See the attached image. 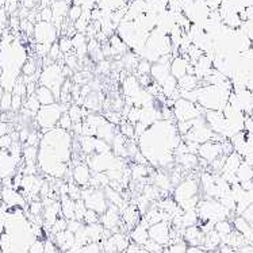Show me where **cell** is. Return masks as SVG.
<instances>
[{
  "label": "cell",
  "instance_id": "1",
  "mask_svg": "<svg viewBox=\"0 0 253 253\" xmlns=\"http://www.w3.org/2000/svg\"><path fill=\"white\" fill-rule=\"evenodd\" d=\"M68 107H69V104H62L58 102L50 104V106H41V109L36 115V122L43 134L49 130L57 127L58 119L62 114L67 113Z\"/></svg>",
  "mask_w": 253,
  "mask_h": 253
},
{
  "label": "cell",
  "instance_id": "2",
  "mask_svg": "<svg viewBox=\"0 0 253 253\" xmlns=\"http://www.w3.org/2000/svg\"><path fill=\"white\" fill-rule=\"evenodd\" d=\"M62 67L60 62H53L47 67H43L40 73V85H45V87L50 88L53 93L56 95L57 102L60 98V91H61L62 83L65 82V76L62 73Z\"/></svg>",
  "mask_w": 253,
  "mask_h": 253
},
{
  "label": "cell",
  "instance_id": "3",
  "mask_svg": "<svg viewBox=\"0 0 253 253\" xmlns=\"http://www.w3.org/2000/svg\"><path fill=\"white\" fill-rule=\"evenodd\" d=\"M172 113H173V118L176 122H186V121H191L201 115H205L206 110L198 103H191L186 99L180 98L173 104Z\"/></svg>",
  "mask_w": 253,
  "mask_h": 253
},
{
  "label": "cell",
  "instance_id": "4",
  "mask_svg": "<svg viewBox=\"0 0 253 253\" xmlns=\"http://www.w3.org/2000/svg\"><path fill=\"white\" fill-rule=\"evenodd\" d=\"M82 199L88 210L98 212L99 215H102L109 207V202L104 197L103 188H91V187L82 188Z\"/></svg>",
  "mask_w": 253,
  "mask_h": 253
},
{
  "label": "cell",
  "instance_id": "5",
  "mask_svg": "<svg viewBox=\"0 0 253 253\" xmlns=\"http://www.w3.org/2000/svg\"><path fill=\"white\" fill-rule=\"evenodd\" d=\"M33 37L36 43L41 45H53L60 38V30L57 29L53 22L38 21L34 23V31Z\"/></svg>",
  "mask_w": 253,
  "mask_h": 253
},
{
  "label": "cell",
  "instance_id": "6",
  "mask_svg": "<svg viewBox=\"0 0 253 253\" xmlns=\"http://www.w3.org/2000/svg\"><path fill=\"white\" fill-rule=\"evenodd\" d=\"M173 199L179 205L181 202L191 199V198L201 195V186H199V179L195 177H187L177 184L172 191Z\"/></svg>",
  "mask_w": 253,
  "mask_h": 253
},
{
  "label": "cell",
  "instance_id": "7",
  "mask_svg": "<svg viewBox=\"0 0 253 253\" xmlns=\"http://www.w3.org/2000/svg\"><path fill=\"white\" fill-rule=\"evenodd\" d=\"M170 229H172L170 222H166V221H161V222L152 225L148 229L149 240L160 244L166 248L170 244Z\"/></svg>",
  "mask_w": 253,
  "mask_h": 253
},
{
  "label": "cell",
  "instance_id": "8",
  "mask_svg": "<svg viewBox=\"0 0 253 253\" xmlns=\"http://www.w3.org/2000/svg\"><path fill=\"white\" fill-rule=\"evenodd\" d=\"M221 156H222V144L218 141H207L205 144L199 145L198 148V157L206 161L209 166Z\"/></svg>",
  "mask_w": 253,
  "mask_h": 253
},
{
  "label": "cell",
  "instance_id": "9",
  "mask_svg": "<svg viewBox=\"0 0 253 253\" xmlns=\"http://www.w3.org/2000/svg\"><path fill=\"white\" fill-rule=\"evenodd\" d=\"M99 222L103 225L104 229H109L113 233L118 232V227L122 226V218L118 207L109 205L107 210L99 218Z\"/></svg>",
  "mask_w": 253,
  "mask_h": 253
},
{
  "label": "cell",
  "instance_id": "10",
  "mask_svg": "<svg viewBox=\"0 0 253 253\" xmlns=\"http://www.w3.org/2000/svg\"><path fill=\"white\" fill-rule=\"evenodd\" d=\"M19 159L11 155L8 150H0V179H7L15 173Z\"/></svg>",
  "mask_w": 253,
  "mask_h": 253
},
{
  "label": "cell",
  "instance_id": "11",
  "mask_svg": "<svg viewBox=\"0 0 253 253\" xmlns=\"http://www.w3.org/2000/svg\"><path fill=\"white\" fill-rule=\"evenodd\" d=\"M91 176H92V172L89 169V167L87 164H83V163L76 164L73 167V169L71 170V180L75 184H78L79 187H83V188L88 187Z\"/></svg>",
  "mask_w": 253,
  "mask_h": 253
},
{
  "label": "cell",
  "instance_id": "12",
  "mask_svg": "<svg viewBox=\"0 0 253 253\" xmlns=\"http://www.w3.org/2000/svg\"><path fill=\"white\" fill-rule=\"evenodd\" d=\"M69 0H60V1H53L50 8L53 12V23L56 25V27L60 30L64 25V21L68 16V11H69Z\"/></svg>",
  "mask_w": 253,
  "mask_h": 253
},
{
  "label": "cell",
  "instance_id": "13",
  "mask_svg": "<svg viewBox=\"0 0 253 253\" xmlns=\"http://www.w3.org/2000/svg\"><path fill=\"white\" fill-rule=\"evenodd\" d=\"M148 229H149V223L146 222L144 218H141L140 223L130 230V240H131V243L144 247L145 244L148 243V240H149Z\"/></svg>",
  "mask_w": 253,
  "mask_h": 253
},
{
  "label": "cell",
  "instance_id": "14",
  "mask_svg": "<svg viewBox=\"0 0 253 253\" xmlns=\"http://www.w3.org/2000/svg\"><path fill=\"white\" fill-rule=\"evenodd\" d=\"M122 89H124V98H131L134 99L140 95L144 88L141 87L138 83V79L135 75H127L126 79L122 82Z\"/></svg>",
  "mask_w": 253,
  "mask_h": 253
},
{
  "label": "cell",
  "instance_id": "15",
  "mask_svg": "<svg viewBox=\"0 0 253 253\" xmlns=\"http://www.w3.org/2000/svg\"><path fill=\"white\" fill-rule=\"evenodd\" d=\"M203 240H205V234L201 230L199 225L186 227L183 232V241L188 247H202Z\"/></svg>",
  "mask_w": 253,
  "mask_h": 253
},
{
  "label": "cell",
  "instance_id": "16",
  "mask_svg": "<svg viewBox=\"0 0 253 253\" xmlns=\"http://www.w3.org/2000/svg\"><path fill=\"white\" fill-rule=\"evenodd\" d=\"M104 104V93L100 92H91L83 100V107L87 110L88 113H99Z\"/></svg>",
  "mask_w": 253,
  "mask_h": 253
},
{
  "label": "cell",
  "instance_id": "17",
  "mask_svg": "<svg viewBox=\"0 0 253 253\" xmlns=\"http://www.w3.org/2000/svg\"><path fill=\"white\" fill-rule=\"evenodd\" d=\"M53 243L56 244V247L58 248L60 252L65 253L76 244V240H75V234H73V233L68 232V230H64V232H60L57 233V234H54Z\"/></svg>",
  "mask_w": 253,
  "mask_h": 253
},
{
  "label": "cell",
  "instance_id": "18",
  "mask_svg": "<svg viewBox=\"0 0 253 253\" xmlns=\"http://www.w3.org/2000/svg\"><path fill=\"white\" fill-rule=\"evenodd\" d=\"M170 64H160V62H155L152 64V69H150V76L153 79V82L157 83L159 85L163 84L170 75Z\"/></svg>",
  "mask_w": 253,
  "mask_h": 253
},
{
  "label": "cell",
  "instance_id": "19",
  "mask_svg": "<svg viewBox=\"0 0 253 253\" xmlns=\"http://www.w3.org/2000/svg\"><path fill=\"white\" fill-rule=\"evenodd\" d=\"M36 98L38 99V102L41 106H50V104L57 103L56 95L53 93L50 88L45 87V85H37L36 89Z\"/></svg>",
  "mask_w": 253,
  "mask_h": 253
},
{
  "label": "cell",
  "instance_id": "20",
  "mask_svg": "<svg viewBox=\"0 0 253 253\" xmlns=\"http://www.w3.org/2000/svg\"><path fill=\"white\" fill-rule=\"evenodd\" d=\"M119 130L117 129V126L113 124H110V122H103V124L99 126L98 129H96V134H95V137H98V138H100V140H104L106 142H109V144H111V141H113V138L115 137V134L118 133Z\"/></svg>",
  "mask_w": 253,
  "mask_h": 253
},
{
  "label": "cell",
  "instance_id": "21",
  "mask_svg": "<svg viewBox=\"0 0 253 253\" xmlns=\"http://www.w3.org/2000/svg\"><path fill=\"white\" fill-rule=\"evenodd\" d=\"M219 247H221V236L215 230H211L210 233L205 234V240H203V244L201 247L205 252H214Z\"/></svg>",
  "mask_w": 253,
  "mask_h": 253
},
{
  "label": "cell",
  "instance_id": "22",
  "mask_svg": "<svg viewBox=\"0 0 253 253\" xmlns=\"http://www.w3.org/2000/svg\"><path fill=\"white\" fill-rule=\"evenodd\" d=\"M60 207H61V217L67 221L75 219V201L71 199L68 195L60 197Z\"/></svg>",
  "mask_w": 253,
  "mask_h": 253
},
{
  "label": "cell",
  "instance_id": "23",
  "mask_svg": "<svg viewBox=\"0 0 253 253\" xmlns=\"http://www.w3.org/2000/svg\"><path fill=\"white\" fill-rule=\"evenodd\" d=\"M241 163H243V157L236 152H232L230 155L226 156L225 164H223V168L221 172H233V173H236L238 167L241 166Z\"/></svg>",
  "mask_w": 253,
  "mask_h": 253
},
{
  "label": "cell",
  "instance_id": "24",
  "mask_svg": "<svg viewBox=\"0 0 253 253\" xmlns=\"http://www.w3.org/2000/svg\"><path fill=\"white\" fill-rule=\"evenodd\" d=\"M199 79L195 75H186L177 80V88L180 91H194L199 87Z\"/></svg>",
  "mask_w": 253,
  "mask_h": 253
},
{
  "label": "cell",
  "instance_id": "25",
  "mask_svg": "<svg viewBox=\"0 0 253 253\" xmlns=\"http://www.w3.org/2000/svg\"><path fill=\"white\" fill-rule=\"evenodd\" d=\"M160 87H161V92H163V95L168 99L170 98V95L177 89V80H176L172 75H169V76L163 82V84H161Z\"/></svg>",
  "mask_w": 253,
  "mask_h": 253
},
{
  "label": "cell",
  "instance_id": "26",
  "mask_svg": "<svg viewBox=\"0 0 253 253\" xmlns=\"http://www.w3.org/2000/svg\"><path fill=\"white\" fill-rule=\"evenodd\" d=\"M236 176H237L238 183H243V181H249L253 179V167L248 166L247 163H241V166L238 167L237 172H236Z\"/></svg>",
  "mask_w": 253,
  "mask_h": 253
},
{
  "label": "cell",
  "instance_id": "27",
  "mask_svg": "<svg viewBox=\"0 0 253 253\" xmlns=\"http://www.w3.org/2000/svg\"><path fill=\"white\" fill-rule=\"evenodd\" d=\"M214 230L222 238L227 234H230L234 230V227H233V223L229 219H223V221H218V222L214 223Z\"/></svg>",
  "mask_w": 253,
  "mask_h": 253
},
{
  "label": "cell",
  "instance_id": "28",
  "mask_svg": "<svg viewBox=\"0 0 253 253\" xmlns=\"http://www.w3.org/2000/svg\"><path fill=\"white\" fill-rule=\"evenodd\" d=\"M57 43H58V47H60V50H61V53L64 56H65V54H69V53H73V45L71 37L61 36L58 38Z\"/></svg>",
  "mask_w": 253,
  "mask_h": 253
},
{
  "label": "cell",
  "instance_id": "29",
  "mask_svg": "<svg viewBox=\"0 0 253 253\" xmlns=\"http://www.w3.org/2000/svg\"><path fill=\"white\" fill-rule=\"evenodd\" d=\"M119 133L124 135L125 138L127 140H134V126L129 124L127 121H124L122 124L119 125Z\"/></svg>",
  "mask_w": 253,
  "mask_h": 253
},
{
  "label": "cell",
  "instance_id": "30",
  "mask_svg": "<svg viewBox=\"0 0 253 253\" xmlns=\"http://www.w3.org/2000/svg\"><path fill=\"white\" fill-rule=\"evenodd\" d=\"M83 15V8L78 4H71L69 7V11H68V16L67 19L68 22H71V23H75V22L80 19Z\"/></svg>",
  "mask_w": 253,
  "mask_h": 253
},
{
  "label": "cell",
  "instance_id": "31",
  "mask_svg": "<svg viewBox=\"0 0 253 253\" xmlns=\"http://www.w3.org/2000/svg\"><path fill=\"white\" fill-rule=\"evenodd\" d=\"M73 45V50H78V49H82V47H87L88 45V38L85 34H80V33H76L75 36L71 37Z\"/></svg>",
  "mask_w": 253,
  "mask_h": 253
},
{
  "label": "cell",
  "instance_id": "32",
  "mask_svg": "<svg viewBox=\"0 0 253 253\" xmlns=\"http://www.w3.org/2000/svg\"><path fill=\"white\" fill-rule=\"evenodd\" d=\"M11 104H12V92L4 91V93L0 98V111L8 113L11 110Z\"/></svg>",
  "mask_w": 253,
  "mask_h": 253
},
{
  "label": "cell",
  "instance_id": "33",
  "mask_svg": "<svg viewBox=\"0 0 253 253\" xmlns=\"http://www.w3.org/2000/svg\"><path fill=\"white\" fill-rule=\"evenodd\" d=\"M23 107L37 115V113H38L40 109H41V104H40V102H38V99L36 98V95H30V96H27L26 102H25V106H23Z\"/></svg>",
  "mask_w": 253,
  "mask_h": 253
},
{
  "label": "cell",
  "instance_id": "34",
  "mask_svg": "<svg viewBox=\"0 0 253 253\" xmlns=\"http://www.w3.org/2000/svg\"><path fill=\"white\" fill-rule=\"evenodd\" d=\"M87 207H85V203H84L83 199H79V201H75V219L78 221H82L83 222V218L87 212Z\"/></svg>",
  "mask_w": 253,
  "mask_h": 253
},
{
  "label": "cell",
  "instance_id": "35",
  "mask_svg": "<svg viewBox=\"0 0 253 253\" xmlns=\"http://www.w3.org/2000/svg\"><path fill=\"white\" fill-rule=\"evenodd\" d=\"M93 146H95V153H110L111 152V145L104 140H100L98 137H95Z\"/></svg>",
  "mask_w": 253,
  "mask_h": 253
},
{
  "label": "cell",
  "instance_id": "36",
  "mask_svg": "<svg viewBox=\"0 0 253 253\" xmlns=\"http://www.w3.org/2000/svg\"><path fill=\"white\" fill-rule=\"evenodd\" d=\"M72 125H73V122H72V119H71V117H69V114L64 113L61 117H60V119H58L57 127H60V129L69 131V130L72 129Z\"/></svg>",
  "mask_w": 253,
  "mask_h": 253
},
{
  "label": "cell",
  "instance_id": "37",
  "mask_svg": "<svg viewBox=\"0 0 253 253\" xmlns=\"http://www.w3.org/2000/svg\"><path fill=\"white\" fill-rule=\"evenodd\" d=\"M141 113H142V109H140V107H131L129 114H127V117H126V121L134 126L137 122H140Z\"/></svg>",
  "mask_w": 253,
  "mask_h": 253
},
{
  "label": "cell",
  "instance_id": "38",
  "mask_svg": "<svg viewBox=\"0 0 253 253\" xmlns=\"http://www.w3.org/2000/svg\"><path fill=\"white\" fill-rule=\"evenodd\" d=\"M150 69H152V64L146 60H140L138 65L135 68V76H144V75H150Z\"/></svg>",
  "mask_w": 253,
  "mask_h": 253
},
{
  "label": "cell",
  "instance_id": "39",
  "mask_svg": "<svg viewBox=\"0 0 253 253\" xmlns=\"http://www.w3.org/2000/svg\"><path fill=\"white\" fill-rule=\"evenodd\" d=\"M67 222L68 221L64 217H58L56 219V222L53 223L52 227H50V232H52L53 234H57V233L67 230Z\"/></svg>",
  "mask_w": 253,
  "mask_h": 253
},
{
  "label": "cell",
  "instance_id": "40",
  "mask_svg": "<svg viewBox=\"0 0 253 253\" xmlns=\"http://www.w3.org/2000/svg\"><path fill=\"white\" fill-rule=\"evenodd\" d=\"M96 72L103 73V75H109L111 72V60L104 58L102 61H99L98 65H96Z\"/></svg>",
  "mask_w": 253,
  "mask_h": 253
},
{
  "label": "cell",
  "instance_id": "41",
  "mask_svg": "<svg viewBox=\"0 0 253 253\" xmlns=\"http://www.w3.org/2000/svg\"><path fill=\"white\" fill-rule=\"evenodd\" d=\"M99 218H100V215H99L98 212L92 211V210H87V212H85V215H84L83 218V223L84 225H93V223H98Z\"/></svg>",
  "mask_w": 253,
  "mask_h": 253
},
{
  "label": "cell",
  "instance_id": "42",
  "mask_svg": "<svg viewBox=\"0 0 253 253\" xmlns=\"http://www.w3.org/2000/svg\"><path fill=\"white\" fill-rule=\"evenodd\" d=\"M38 21L52 22V21H53L52 8H50V7H45V8H40V12H38Z\"/></svg>",
  "mask_w": 253,
  "mask_h": 253
},
{
  "label": "cell",
  "instance_id": "43",
  "mask_svg": "<svg viewBox=\"0 0 253 253\" xmlns=\"http://www.w3.org/2000/svg\"><path fill=\"white\" fill-rule=\"evenodd\" d=\"M83 225L84 223L82 222V221H78V219H69V221L67 222V230L75 234V233L79 232V230L82 229Z\"/></svg>",
  "mask_w": 253,
  "mask_h": 253
},
{
  "label": "cell",
  "instance_id": "44",
  "mask_svg": "<svg viewBox=\"0 0 253 253\" xmlns=\"http://www.w3.org/2000/svg\"><path fill=\"white\" fill-rule=\"evenodd\" d=\"M12 137L11 134L3 135V137H0V150H8L11 145H12Z\"/></svg>",
  "mask_w": 253,
  "mask_h": 253
},
{
  "label": "cell",
  "instance_id": "45",
  "mask_svg": "<svg viewBox=\"0 0 253 253\" xmlns=\"http://www.w3.org/2000/svg\"><path fill=\"white\" fill-rule=\"evenodd\" d=\"M244 131L248 134H253V115H245L244 119Z\"/></svg>",
  "mask_w": 253,
  "mask_h": 253
},
{
  "label": "cell",
  "instance_id": "46",
  "mask_svg": "<svg viewBox=\"0 0 253 253\" xmlns=\"http://www.w3.org/2000/svg\"><path fill=\"white\" fill-rule=\"evenodd\" d=\"M137 79H138V83H140V85L144 88V89H146V88L149 87V85H152V84H153V79H152V76H150V75L137 76Z\"/></svg>",
  "mask_w": 253,
  "mask_h": 253
},
{
  "label": "cell",
  "instance_id": "47",
  "mask_svg": "<svg viewBox=\"0 0 253 253\" xmlns=\"http://www.w3.org/2000/svg\"><path fill=\"white\" fill-rule=\"evenodd\" d=\"M40 1H41V0H22V7L29 11L34 10L36 7L40 5Z\"/></svg>",
  "mask_w": 253,
  "mask_h": 253
},
{
  "label": "cell",
  "instance_id": "48",
  "mask_svg": "<svg viewBox=\"0 0 253 253\" xmlns=\"http://www.w3.org/2000/svg\"><path fill=\"white\" fill-rule=\"evenodd\" d=\"M45 252V243L42 241H36L30 248V253H43Z\"/></svg>",
  "mask_w": 253,
  "mask_h": 253
},
{
  "label": "cell",
  "instance_id": "49",
  "mask_svg": "<svg viewBox=\"0 0 253 253\" xmlns=\"http://www.w3.org/2000/svg\"><path fill=\"white\" fill-rule=\"evenodd\" d=\"M43 253H61L58 251V248L56 247V244L50 241V240H46L45 241V252Z\"/></svg>",
  "mask_w": 253,
  "mask_h": 253
},
{
  "label": "cell",
  "instance_id": "50",
  "mask_svg": "<svg viewBox=\"0 0 253 253\" xmlns=\"http://www.w3.org/2000/svg\"><path fill=\"white\" fill-rule=\"evenodd\" d=\"M10 131H11L10 124H7V122H0V137L10 134Z\"/></svg>",
  "mask_w": 253,
  "mask_h": 253
},
{
  "label": "cell",
  "instance_id": "51",
  "mask_svg": "<svg viewBox=\"0 0 253 253\" xmlns=\"http://www.w3.org/2000/svg\"><path fill=\"white\" fill-rule=\"evenodd\" d=\"M240 186L243 188L244 191H252L253 190V181L249 180V181H243V183H240Z\"/></svg>",
  "mask_w": 253,
  "mask_h": 253
},
{
  "label": "cell",
  "instance_id": "52",
  "mask_svg": "<svg viewBox=\"0 0 253 253\" xmlns=\"http://www.w3.org/2000/svg\"><path fill=\"white\" fill-rule=\"evenodd\" d=\"M219 253H237L236 249L230 248V247H227V245H221L219 248H218Z\"/></svg>",
  "mask_w": 253,
  "mask_h": 253
},
{
  "label": "cell",
  "instance_id": "53",
  "mask_svg": "<svg viewBox=\"0 0 253 253\" xmlns=\"http://www.w3.org/2000/svg\"><path fill=\"white\" fill-rule=\"evenodd\" d=\"M5 3H7V0H0V7H4Z\"/></svg>",
  "mask_w": 253,
  "mask_h": 253
},
{
  "label": "cell",
  "instance_id": "54",
  "mask_svg": "<svg viewBox=\"0 0 253 253\" xmlns=\"http://www.w3.org/2000/svg\"><path fill=\"white\" fill-rule=\"evenodd\" d=\"M125 1H126V4H130V3H133L135 0H125Z\"/></svg>",
  "mask_w": 253,
  "mask_h": 253
},
{
  "label": "cell",
  "instance_id": "55",
  "mask_svg": "<svg viewBox=\"0 0 253 253\" xmlns=\"http://www.w3.org/2000/svg\"><path fill=\"white\" fill-rule=\"evenodd\" d=\"M146 3H149V1H155V0H145Z\"/></svg>",
  "mask_w": 253,
  "mask_h": 253
},
{
  "label": "cell",
  "instance_id": "56",
  "mask_svg": "<svg viewBox=\"0 0 253 253\" xmlns=\"http://www.w3.org/2000/svg\"><path fill=\"white\" fill-rule=\"evenodd\" d=\"M53 1H60V0H53Z\"/></svg>",
  "mask_w": 253,
  "mask_h": 253
},
{
  "label": "cell",
  "instance_id": "57",
  "mask_svg": "<svg viewBox=\"0 0 253 253\" xmlns=\"http://www.w3.org/2000/svg\"><path fill=\"white\" fill-rule=\"evenodd\" d=\"M69 1H72V0H69Z\"/></svg>",
  "mask_w": 253,
  "mask_h": 253
}]
</instances>
